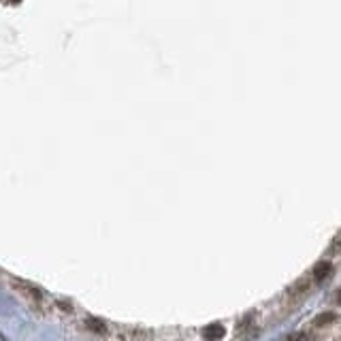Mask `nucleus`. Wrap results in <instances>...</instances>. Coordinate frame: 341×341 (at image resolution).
Segmentation results:
<instances>
[{
  "label": "nucleus",
  "instance_id": "1",
  "mask_svg": "<svg viewBox=\"0 0 341 341\" xmlns=\"http://www.w3.org/2000/svg\"><path fill=\"white\" fill-rule=\"evenodd\" d=\"M15 288L28 298L30 303L39 305L41 301H43V294H41V290H39V288H34V286H30V284H26V282H15Z\"/></svg>",
  "mask_w": 341,
  "mask_h": 341
},
{
  "label": "nucleus",
  "instance_id": "2",
  "mask_svg": "<svg viewBox=\"0 0 341 341\" xmlns=\"http://www.w3.org/2000/svg\"><path fill=\"white\" fill-rule=\"evenodd\" d=\"M224 335H226V330L222 324H209L203 328V337L207 341H220V339H224Z\"/></svg>",
  "mask_w": 341,
  "mask_h": 341
},
{
  "label": "nucleus",
  "instance_id": "3",
  "mask_svg": "<svg viewBox=\"0 0 341 341\" xmlns=\"http://www.w3.org/2000/svg\"><path fill=\"white\" fill-rule=\"evenodd\" d=\"M330 271H333V264H330L328 260L318 262V264H316V269H314V277H316V282L326 280V277L330 275Z\"/></svg>",
  "mask_w": 341,
  "mask_h": 341
},
{
  "label": "nucleus",
  "instance_id": "4",
  "mask_svg": "<svg viewBox=\"0 0 341 341\" xmlns=\"http://www.w3.org/2000/svg\"><path fill=\"white\" fill-rule=\"evenodd\" d=\"M86 326L92 330V333H96V335H107V333H109L107 324L102 322V320H98V318H88V320H86Z\"/></svg>",
  "mask_w": 341,
  "mask_h": 341
},
{
  "label": "nucleus",
  "instance_id": "5",
  "mask_svg": "<svg viewBox=\"0 0 341 341\" xmlns=\"http://www.w3.org/2000/svg\"><path fill=\"white\" fill-rule=\"evenodd\" d=\"M333 318H335L333 314H322V316H320V318L316 320V324H318V326H322V324H328V322H333Z\"/></svg>",
  "mask_w": 341,
  "mask_h": 341
},
{
  "label": "nucleus",
  "instance_id": "6",
  "mask_svg": "<svg viewBox=\"0 0 341 341\" xmlns=\"http://www.w3.org/2000/svg\"><path fill=\"white\" fill-rule=\"evenodd\" d=\"M5 3H9V5H17V3H22V0H5Z\"/></svg>",
  "mask_w": 341,
  "mask_h": 341
},
{
  "label": "nucleus",
  "instance_id": "7",
  "mask_svg": "<svg viewBox=\"0 0 341 341\" xmlns=\"http://www.w3.org/2000/svg\"><path fill=\"white\" fill-rule=\"evenodd\" d=\"M337 303L341 305V288H339V290H337Z\"/></svg>",
  "mask_w": 341,
  "mask_h": 341
}]
</instances>
